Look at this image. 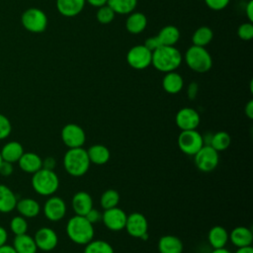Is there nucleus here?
I'll return each mask as SVG.
<instances>
[{
  "instance_id": "1",
  "label": "nucleus",
  "mask_w": 253,
  "mask_h": 253,
  "mask_svg": "<svg viewBox=\"0 0 253 253\" xmlns=\"http://www.w3.org/2000/svg\"><path fill=\"white\" fill-rule=\"evenodd\" d=\"M182 62V54L174 45H160L152 51L151 64L158 71H175Z\"/></svg>"
},
{
  "instance_id": "2",
  "label": "nucleus",
  "mask_w": 253,
  "mask_h": 253,
  "mask_svg": "<svg viewBox=\"0 0 253 253\" xmlns=\"http://www.w3.org/2000/svg\"><path fill=\"white\" fill-rule=\"evenodd\" d=\"M68 238L78 245H86L94 238V225L83 215L75 214L66 223Z\"/></svg>"
},
{
  "instance_id": "3",
  "label": "nucleus",
  "mask_w": 253,
  "mask_h": 253,
  "mask_svg": "<svg viewBox=\"0 0 253 253\" xmlns=\"http://www.w3.org/2000/svg\"><path fill=\"white\" fill-rule=\"evenodd\" d=\"M91 163L87 150L83 147L68 148L63 156V167L73 177H81L87 173Z\"/></svg>"
},
{
  "instance_id": "4",
  "label": "nucleus",
  "mask_w": 253,
  "mask_h": 253,
  "mask_svg": "<svg viewBox=\"0 0 253 253\" xmlns=\"http://www.w3.org/2000/svg\"><path fill=\"white\" fill-rule=\"evenodd\" d=\"M31 183L34 191L37 194L49 197L58 190L59 178L53 170L42 168L33 174Z\"/></svg>"
},
{
  "instance_id": "5",
  "label": "nucleus",
  "mask_w": 253,
  "mask_h": 253,
  "mask_svg": "<svg viewBox=\"0 0 253 253\" xmlns=\"http://www.w3.org/2000/svg\"><path fill=\"white\" fill-rule=\"evenodd\" d=\"M185 62L190 69L198 73H206L212 66L211 56L206 47L194 44L187 49Z\"/></svg>"
},
{
  "instance_id": "6",
  "label": "nucleus",
  "mask_w": 253,
  "mask_h": 253,
  "mask_svg": "<svg viewBox=\"0 0 253 253\" xmlns=\"http://www.w3.org/2000/svg\"><path fill=\"white\" fill-rule=\"evenodd\" d=\"M21 23L28 32L40 34L44 32L47 27V17L42 10L32 7L24 11L21 16Z\"/></svg>"
},
{
  "instance_id": "7",
  "label": "nucleus",
  "mask_w": 253,
  "mask_h": 253,
  "mask_svg": "<svg viewBox=\"0 0 253 253\" xmlns=\"http://www.w3.org/2000/svg\"><path fill=\"white\" fill-rule=\"evenodd\" d=\"M179 149L187 154L194 156L204 145L202 134L196 129L181 130L177 139Z\"/></svg>"
},
{
  "instance_id": "8",
  "label": "nucleus",
  "mask_w": 253,
  "mask_h": 253,
  "mask_svg": "<svg viewBox=\"0 0 253 253\" xmlns=\"http://www.w3.org/2000/svg\"><path fill=\"white\" fill-rule=\"evenodd\" d=\"M219 161L218 152L211 145H203V147L194 155L196 167L205 173L213 171Z\"/></svg>"
},
{
  "instance_id": "9",
  "label": "nucleus",
  "mask_w": 253,
  "mask_h": 253,
  "mask_svg": "<svg viewBox=\"0 0 253 253\" xmlns=\"http://www.w3.org/2000/svg\"><path fill=\"white\" fill-rule=\"evenodd\" d=\"M152 52L143 44H137L130 47L126 53V62L134 69H145L151 64Z\"/></svg>"
},
{
  "instance_id": "10",
  "label": "nucleus",
  "mask_w": 253,
  "mask_h": 253,
  "mask_svg": "<svg viewBox=\"0 0 253 253\" xmlns=\"http://www.w3.org/2000/svg\"><path fill=\"white\" fill-rule=\"evenodd\" d=\"M62 142L68 148L82 147L86 140V134L84 129L76 124H67L61 129Z\"/></svg>"
},
{
  "instance_id": "11",
  "label": "nucleus",
  "mask_w": 253,
  "mask_h": 253,
  "mask_svg": "<svg viewBox=\"0 0 253 253\" xmlns=\"http://www.w3.org/2000/svg\"><path fill=\"white\" fill-rule=\"evenodd\" d=\"M67 211V206L63 199L57 196H49L43 205V214L50 221L61 220Z\"/></svg>"
},
{
  "instance_id": "12",
  "label": "nucleus",
  "mask_w": 253,
  "mask_h": 253,
  "mask_svg": "<svg viewBox=\"0 0 253 253\" xmlns=\"http://www.w3.org/2000/svg\"><path fill=\"white\" fill-rule=\"evenodd\" d=\"M126 213L121 208L115 207L104 210L102 213V221L104 225L112 231H120L125 229L126 222Z\"/></svg>"
},
{
  "instance_id": "13",
  "label": "nucleus",
  "mask_w": 253,
  "mask_h": 253,
  "mask_svg": "<svg viewBox=\"0 0 253 253\" xmlns=\"http://www.w3.org/2000/svg\"><path fill=\"white\" fill-rule=\"evenodd\" d=\"M201 122L199 113L193 108H182L180 109L175 117V123L181 130L196 129Z\"/></svg>"
},
{
  "instance_id": "14",
  "label": "nucleus",
  "mask_w": 253,
  "mask_h": 253,
  "mask_svg": "<svg viewBox=\"0 0 253 253\" xmlns=\"http://www.w3.org/2000/svg\"><path fill=\"white\" fill-rule=\"evenodd\" d=\"M34 240L38 249L48 252L53 250L58 243V236L56 232L50 227H41L35 233Z\"/></svg>"
},
{
  "instance_id": "15",
  "label": "nucleus",
  "mask_w": 253,
  "mask_h": 253,
  "mask_svg": "<svg viewBox=\"0 0 253 253\" xmlns=\"http://www.w3.org/2000/svg\"><path fill=\"white\" fill-rule=\"evenodd\" d=\"M125 229L130 236L135 238H140L143 234L147 233V230H148L147 219L140 212H131L126 216Z\"/></svg>"
},
{
  "instance_id": "16",
  "label": "nucleus",
  "mask_w": 253,
  "mask_h": 253,
  "mask_svg": "<svg viewBox=\"0 0 253 253\" xmlns=\"http://www.w3.org/2000/svg\"><path fill=\"white\" fill-rule=\"evenodd\" d=\"M71 206L75 214L85 216L86 213L93 208V199L89 193L79 191L73 195Z\"/></svg>"
},
{
  "instance_id": "17",
  "label": "nucleus",
  "mask_w": 253,
  "mask_h": 253,
  "mask_svg": "<svg viewBox=\"0 0 253 253\" xmlns=\"http://www.w3.org/2000/svg\"><path fill=\"white\" fill-rule=\"evenodd\" d=\"M228 235L230 242L237 248L250 246L253 242L252 230L246 226H236L230 233H228Z\"/></svg>"
},
{
  "instance_id": "18",
  "label": "nucleus",
  "mask_w": 253,
  "mask_h": 253,
  "mask_svg": "<svg viewBox=\"0 0 253 253\" xmlns=\"http://www.w3.org/2000/svg\"><path fill=\"white\" fill-rule=\"evenodd\" d=\"M18 164L22 171L34 174L42 168V159L35 152H24L18 160Z\"/></svg>"
},
{
  "instance_id": "19",
  "label": "nucleus",
  "mask_w": 253,
  "mask_h": 253,
  "mask_svg": "<svg viewBox=\"0 0 253 253\" xmlns=\"http://www.w3.org/2000/svg\"><path fill=\"white\" fill-rule=\"evenodd\" d=\"M157 247L159 253H182L184 248L181 239L171 234L160 237Z\"/></svg>"
},
{
  "instance_id": "20",
  "label": "nucleus",
  "mask_w": 253,
  "mask_h": 253,
  "mask_svg": "<svg viewBox=\"0 0 253 253\" xmlns=\"http://www.w3.org/2000/svg\"><path fill=\"white\" fill-rule=\"evenodd\" d=\"M85 3V0H56V8L62 16L74 17L83 10Z\"/></svg>"
},
{
  "instance_id": "21",
  "label": "nucleus",
  "mask_w": 253,
  "mask_h": 253,
  "mask_svg": "<svg viewBox=\"0 0 253 253\" xmlns=\"http://www.w3.org/2000/svg\"><path fill=\"white\" fill-rule=\"evenodd\" d=\"M208 240L213 249L223 248L229 240V235L223 226L214 225L208 233Z\"/></svg>"
},
{
  "instance_id": "22",
  "label": "nucleus",
  "mask_w": 253,
  "mask_h": 253,
  "mask_svg": "<svg viewBox=\"0 0 253 253\" xmlns=\"http://www.w3.org/2000/svg\"><path fill=\"white\" fill-rule=\"evenodd\" d=\"M17 211L20 213V215L28 218H32L37 216L41 211V206L40 204L32 199V198H25L17 201L16 208Z\"/></svg>"
},
{
  "instance_id": "23",
  "label": "nucleus",
  "mask_w": 253,
  "mask_h": 253,
  "mask_svg": "<svg viewBox=\"0 0 253 253\" xmlns=\"http://www.w3.org/2000/svg\"><path fill=\"white\" fill-rule=\"evenodd\" d=\"M183 86L184 80L179 73L175 71L165 73L162 79V88L165 92L169 94H177L182 90Z\"/></svg>"
},
{
  "instance_id": "24",
  "label": "nucleus",
  "mask_w": 253,
  "mask_h": 253,
  "mask_svg": "<svg viewBox=\"0 0 253 253\" xmlns=\"http://www.w3.org/2000/svg\"><path fill=\"white\" fill-rule=\"evenodd\" d=\"M87 154L90 160V163L95 165H104L106 164L111 157V152L109 148L103 144H93L88 150Z\"/></svg>"
},
{
  "instance_id": "25",
  "label": "nucleus",
  "mask_w": 253,
  "mask_h": 253,
  "mask_svg": "<svg viewBox=\"0 0 253 253\" xmlns=\"http://www.w3.org/2000/svg\"><path fill=\"white\" fill-rule=\"evenodd\" d=\"M147 25V19L144 14L140 12H131L128 14L126 21V28L127 32L132 35L140 34L144 31Z\"/></svg>"
},
{
  "instance_id": "26",
  "label": "nucleus",
  "mask_w": 253,
  "mask_h": 253,
  "mask_svg": "<svg viewBox=\"0 0 253 253\" xmlns=\"http://www.w3.org/2000/svg\"><path fill=\"white\" fill-rule=\"evenodd\" d=\"M17 201L14 192L8 186L0 184V212H11L16 208Z\"/></svg>"
},
{
  "instance_id": "27",
  "label": "nucleus",
  "mask_w": 253,
  "mask_h": 253,
  "mask_svg": "<svg viewBox=\"0 0 253 253\" xmlns=\"http://www.w3.org/2000/svg\"><path fill=\"white\" fill-rule=\"evenodd\" d=\"M0 153L4 161L15 163L18 162L20 157L23 155L24 148L18 141H9L2 147Z\"/></svg>"
},
{
  "instance_id": "28",
  "label": "nucleus",
  "mask_w": 253,
  "mask_h": 253,
  "mask_svg": "<svg viewBox=\"0 0 253 253\" xmlns=\"http://www.w3.org/2000/svg\"><path fill=\"white\" fill-rule=\"evenodd\" d=\"M13 247L17 253H37L38 251L34 237L28 235L27 233L15 235Z\"/></svg>"
},
{
  "instance_id": "29",
  "label": "nucleus",
  "mask_w": 253,
  "mask_h": 253,
  "mask_svg": "<svg viewBox=\"0 0 253 253\" xmlns=\"http://www.w3.org/2000/svg\"><path fill=\"white\" fill-rule=\"evenodd\" d=\"M161 45H175L180 39V31L172 25L163 27L156 36Z\"/></svg>"
},
{
  "instance_id": "30",
  "label": "nucleus",
  "mask_w": 253,
  "mask_h": 253,
  "mask_svg": "<svg viewBox=\"0 0 253 253\" xmlns=\"http://www.w3.org/2000/svg\"><path fill=\"white\" fill-rule=\"evenodd\" d=\"M107 5L112 8L116 14L128 15L135 9L137 0H108Z\"/></svg>"
},
{
  "instance_id": "31",
  "label": "nucleus",
  "mask_w": 253,
  "mask_h": 253,
  "mask_svg": "<svg viewBox=\"0 0 253 253\" xmlns=\"http://www.w3.org/2000/svg\"><path fill=\"white\" fill-rule=\"evenodd\" d=\"M213 38V33L211 31V28L203 26L198 28L192 37V42L194 45H198V46H206L207 44H209L211 40Z\"/></svg>"
},
{
  "instance_id": "32",
  "label": "nucleus",
  "mask_w": 253,
  "mask_h": 253,
  "mask_svg": "<svg viewBox=\"0 0 253 253\" xmlns=\"http://www.w3.org/2000/svg\"><path fill=\"white\" fill-rule=\"evenodd\" d=\"M231 143V137L228 132L220 130L215 133H212V137L211 140V146L218 151H223L229 147Z\"/></svg>"
},
{
  "instance_id": "33",
  "label": "nucleus",
  "mask_w": 253,
  "mask_h": 253,
  "mask_svg": "<svg viewBox=\"0 0 253 253\" xmlns=\"http://www.w3.org/2000/svg\"><path fill=\"white\" fill-rule=\"evenodd\" d=\"M83 253H115L113 246L105 240H91L85 245Z\"/></svg>"
},
{
  "instance_id": "34",
  "label": "nucleus",
  "mask_w": 253,
  "mask_h": 253,
  "mask_svg": "<svg viewBox=\"0 0 253 253\" xmlns=\"http://www.w3.org/2000/svg\"><path fill=\"white\" fill-rule=\"evenodd\" d=\"M120 202V194L114 189L106 190L100 197V206L103 210L112 209L118 207Z\"/></svg>"
},
{
  "instance_id": "35",
  "label": "nucleus",
  "mask_w": 253,
  "mask_h": 253,
  "mask_svg": "<svg viewBox=\"0 0 253 253\" xmlns=\"http://www.w3.org/2000/svg\"><path fill=\"white\" fill-rule=\"evenodd\" d=\"M10 228L15 235L25 234L28 231V221L22 215L14 216L10 221Z\"/></svg>"
},
{
  "instance_id": "36",
  "label": "nucleus",
  "mask_w": 253,
  "mask_h": 253,
  "mask_svg": "<svg viewBox=\"0 0 253 253\" xmlns=\"http://www.w3.org/2000/svg\"><path fill=\"white\" fill-rule=\"evenodd\" d=\"M115 15H116V13L112 10V8H110L106 4L104 6L99 7V9L96 13V18L100 24L107 25V24H110L114 20Z\"/></svg>"
},
{
  "instance_id": "37",
  "label": "nucleus",
  "mask_w": 253,
  "mask_h": 253,
  "mask_svg": "<svg viewBox=\"0 0 253 253\" xmlns=\"http://www.w3.org/2000/svg\"><path fill=\"white\" fill-rule=\"evenodd\" d=\"M238 37L243 41H250L253 38V25L251 22L243 23L238 27Z\"/></svg>"
},
{
  "instance_id": "38",
  "label": "nucleus",
  "mask_w": 253,
  "mask_h": 253,
  "mask_svg": "<svg viewBox=\"0 0 253 253\" xmlns=\"http://www.w3.org/2000/svg\"><path fill=\"white\" fill-rule=\"evenodd\" d=\"M12 131V125L9 119L0 114V140L8 137Z\"/></svg>"
},
{
  "instance_id": "39",
  "label": "nucleus",
  "mask_w": 253,
  "mask_h": 253,
  "mask_svg": "<svg viewBox=\"0 0 253 253\" xmlns=\"http://www.w3.org/2000/svg\"><path fill=\"white\" fill-rule=\"evenodd\" d=\"M229 1L230 0H205V3L213 11H220L229 4Z\"/></svg>"
},
{
  "instance_id": "40",
  "label": "nucleus",
  "mask_w": 253,
  "mask_h": 253,
  "mask_svg": "<svg viewBox=\"0 0 253 253\" xmlns=\"http://www.w3.org/2000/svg\"><path fill=\"white\" fill-rule=\"evenodd\" d=\"M85 217L87 218L88 221H90V222L94 225L95 223L99 222V221L102 219V213H101L98 210L92 208V209L86 213Z\"/></svg>"
},
{
  "instance_id": "41",
  "label": "nucleus",
  "mask_w": 253,
  "mask_h": 253,
  "mask_svg": "<svg viewBox=\"0 0 253 253\" xmlns=\"http://www.w3.org/2000/svg\"><path fill=\"white\" fill-rule=\"evenodd\" d=\"M13 163L2 160V162L0 163V174L2 176H10L13 173Z\"/></svg>"
},
{
  "instance_id": "42",
  "label": "nucleus",
  "mask_w": 253,
  "mask_h": 253,
  "mask_svg": "<svg viewBox=\"0 0 253 253\" xmlns=\"http://www.w3.org/2000/svg\"><path fill=\"white\" fill-rule=\"evenodd\" d=\"M146 48H148L151 52L153 50H155L157 47H159L161 44L157 39V37H151V38H148L146 39V41L144 42V44H143Z\"/></svg>"
},
{
  "instance_id": "43",
  "label": "nucleus",
  "mask_w": 253,
  "mask_h": 253,
  "mask_svg": "<svg viewBox=\"0 0 253 253\" xmlns=\"http://www.w3.org/2000/svg\"><path fill=\"white\" fill-rule=\"evenodd\" d=\"M199 86L196 82H191L187 88V96L190 100H194L197 97Z\"/></svg>"
},
{
  "instance_id": "44",
  "label": "nucleus",
  "mask_w": 253,
  "mask_h": 253,
  "mask_svg": "<svg viewBox=\"0 0 253 253\" xmlns=\"http://www.w3.org/2000/svg\"><path fill=\"white\" fill-rule=\"evenodd\" d=\"M56 166V161L53 157H46L42 160V168L44 169H47V170H54Z\"/></svg>"
},
{
  "instance_id": "45",
  "label": "nucleus",
  "mask_w": 253,
  "mask_h": 253,
  "mask_svg": "<svg viewBox=\"0 0 253 253\" xmlns=\"http://www.w3.org/2000/svg\"><path fill=\"white\" fill-rule=\"evenodd\" d=\"M245 14L249 20V22H253V0H250L245 7Z\"/></svg>"
},
{
  "instance_id": "46",
  "label": "nucleus",
  "mask_w": 253,
  "mask_h": 253,
  "mask_svg": "<svg viewBox=\"0 0 253 253\" xmlns=\"http://www.w3.org/2000/svg\"><path fill=\"white\" fill-rule=\"evenodd\" d=\"M244 112H245V115L248 119L252 120L253 119V100H250L246 105H245V108H244Z\"/></svg>"
},
{
  "instance_id": "47",
  "label": "nucleus",
  "mask_w": 253,
  "mask_h": 253,
  "mask_svg": "<svg viewBox=\"0 0 253 253\" xmlns=\"http://www.w3.org/2000/svg\"><path fill=\"white\" fill-rule=\"evenodd\" d=\"M7 239H8V233H7V230L0 225V247L4 244H6L7 242Z\"/></svg>"
},
{
  "instance_id": "48",
  "label": "nucleus",
  "mask_w": 253,
  "mask_h": 253,
  "mask_svg": "<svg viewBox=\"0 0 253 253\" xmlns=\"http://www.w3.org/2000/svg\"><path fill=\"white\" fill-rule=\"evenodd\" d=\"M87 3H89L91 6L93 7H101V6H104L107 4V1L108 0H85Z\"/></svg>"
},
{
  "instance_id": "49",
  "label": "nucleus",
  "mask_w": 253,
  "mask_h": 253,
  "mask_svg": "<svg viewBox=\"0 0 253 253\" xmlns=\"http://www.w3.org/2000/svg\"><path fill=\"white\" fill-rule=\"evenodd\" d=\"M0 253H17V251L14 249L13 246L4 244L0 247Z\"/></svg>"
},
{
  "instance_id": "50",
  "label": "nucleus",
  "mask_w": 253,
  "mask_h": 253,
  "mask_svg": "<svg viewBox=\"0 0 253 253\" xmlns=\"http://www.w3.org/2000/svg\"><path fill=\"white\" fill-rule=\"evenodd\" d=\"M235 253H253L252 246H245V247H239L235 251Z\"/></svg>"
},
{
  "instance_id": "51",
  "label": "nucleus",
  "mask_w": 253,
  "mask_h": 253,
  "mask_svg": "<svg viewBox=\"0 0 253 253\" xmlns=\"http://www.w3.org/2000/svg\"><path fill=\"white\" fill-rule=\"evenodd\" d=\"M211 253H231L228 249H226L225 247L223 248H218V249H213Z\"/></svg>"
},
{
  "instance_id": "52",
  "label": "nucleus",
  "mask_w": 253,
  "mask_h": 253,
  "mask_svg": "<svg viewBox=\"0 0 253 253\" xmlns=\"http://www.w3.org/2000/svg\"><path fill=\"white\" fill-rule=\"evenodd\" d=\"M2 160H3V159H2V156H1V153H0V163L2 162Z\"/></svg>"
}]
</instances>
